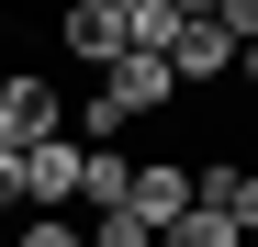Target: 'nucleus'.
<instances>
[{
	"label": "nucleus",
	"instance_id": "1",
	"mask_svg": "<svg viewBox=\"0 0 258 247\" xmlns=\"http://www.w3.org/2000/svg\"><path fill=\"white\" fill-rule=\"evenodd\" d=\"M45 135H68V101H56V79L45 68H12V79H0V146H45Z\"/></svg>",
	"mask_w": 258,
	"mask_h": 247
},
{
	"label": "nucleus",
	"instance_id": "2",
	"mask_svg": "<svg viewBox=\"0 0 258 247\" xmlns=\"http://www.w3.org/2000/svg\"><path fill=\"white\" fill-rule=\"evenodd\" d=\"M191 202H202V191H191V157H135V191H123V214H135L146 236H168Z\"/></svg>",
	"mask_w": 258,
	"mask_h": 247
},
{
	"label": "nucleus",
	"instance_id": "3",
	"mask_svg": "<svg viewBox=\"0 0 258 247\" xmlns=\"http://www.w3.org/2000/svg\"><path fill=\"white\" fill-rule=\"evenodd\" d=\"M23 214H79V135L23 146Z\"/></svg>",
	"mask_w": 258,
	"mask_h": 247
},
{
	"label": "nucleus",
	"instance_id": "4",
	"mask_svg": "<svg viewBox=\"0 0 258 247\" xmlns=\"http://www.w3.org/2000/svg\"><path fill=\"white\" fill-rule=\"evenodd\" d=\"M101 90H112L123 124H135V112H168V101H180V79H168V56H112V68H101Z\"/></svg>",
	"mask_w": 258,
	"mask_h": 247
},
{
	"label": "nucleus",
	"instance_id": "5",
	"mask_svg": "<svg viewBox=\"0 0 258 247\" xmlns=\"http://www.w3.org/2000/svg\"><path fill=\"white\" fill-rule=\"evenodd\" d=\"M123 191H135V157H123V146H79V214H123Z\"/></svg>",
	"mask_w": 258,
	"mask_h": 247
},
{
	"label": "nucleus",
	"instance_id": "6",
	"mask_svg": "<svg viewBox=\"0 0 258 247\" xmlns=\"http://www.w3.org/2000/svg\"><path fill=\"white\" fill-rule=\"evenodd\" d=\"M56 45L90 56V68H112V56H123V0H79V12L56 23Z\"/></svg>",
	"mask_w": 258,
	"mask_h": 247
},
{
	"label": "nucleus",
	"instance_id": "7",
	"mask_svg": "<svg viewBox=\"0 0 258 247\" xmlns=\"http://www.w3.org/2000/svg\"><path fill=\"white\" fill-rule=\"evenodd\" d=\"M225 68H236V45H225V23H213V12H191V23H180V45H168V79L191 90V79H225Z\"/></svg>",
	"mask_w": 258,
	"mask_h": 247
},
{
	"label": "nucleus",
	"instance_id": "8",
	"mask_svg": "<svg viewBox=\"0 0 258 247\" xmlns=\"http://www.w3.org/2000/svg\"><path fill=\"white\" fill-rule=\"evenodd\" d=\"M191 23V0H123V56H168Z\"/></svg>",
	"mask_w": 258,
	"mask_h": 247
},
{
	"label": "nucleus",
	"instance_id": "9",
	"mask_svg": "<svg viewBox=\"0 0 258 247\" xmlns=\"http://www.w3.org/2000/svg\"><path fill=\"white\" fill-rule=\"evenodd\" d=\"M157 247H247V236H236V225H225V214H202V202H191V214H180V225H168V236H157Z\"/></svg>",
	"mask_w": 258,
	"mask_h": 247
},
{
	"label": "nucleus",
	"instance_id": "10",
	"mask_svg": "<svg viewBox=\"0 0 258 247\" xmlns=\"http://www.w3.org/2000/svg\"><path fill=\"white\" fill-rule=\"evenodd\" d=\"M0 247H90V236H79V214H23Z\"/></svg>",
	"mask_w": 258,
	"mask_h": 247
},
{
	"label": "nucleus",
	"instance_id": "11",
	"mask_svg": "<svg viewBox=\"0 0 258 247\" xmlns=\"http://www.w3.org/2000/svg\"><path fill=\"white\" fill-rule=\"evenodd\" d=\"M79 236H90V247H157V236H146L135 214H101V225H79Z\"/></svg>",
	"mask_w": 258,
	"mask_h": 247
},
{
	"label": "nucleus",
	"instance_id": "12",
	"mask_svg": "<svg viewBox=\"0 0 258 247\" xmlns=\"http://www.w3.org/2000/svg\"><path fill=\"white\" fill-rule=\"evenodd\" d=\"M0 225H23V157L0 146Z\"/></svg>",
	"mask_w": 258,
	"mask_h": 247
},
{
	"label": "nucleus",
	"instance_id": "13",
	"mask_svg": "<svg viewBox=\"0 0 258 247\" xmlns=\"http://www.w3.org/2000/svg\"><path fill=\"white\" fill-rule=\"evenodd\" d=\"M236 68H247V90H258V45H247V56H236Z\"/></svg>",
	"mask_w": 258,
	"mask_h": 247
}]
</instances>
